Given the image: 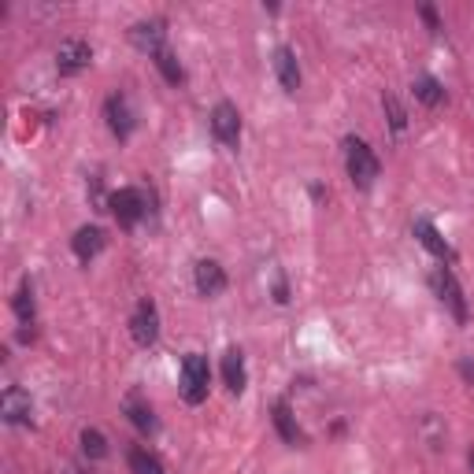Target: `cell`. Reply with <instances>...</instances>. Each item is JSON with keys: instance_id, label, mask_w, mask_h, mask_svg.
<instances>
[{"instance_id": "6da1fadb", "label": "cell", "mask_w": 474, "mask_h": 474, "mask_svg": "<svg viewBox=\"0 0 474 474\" xmlns=\"http://www.w3.org/2000/svg\"><path fill=\"white\" fill-rule=\"evenodd\" d=\"M344 171H349L356 189H371L378 182V174H382V164H378L374 148L356 134L344 138Z\"/></svg>"}, {"instance_id": "7a4b0ae2", "label": "cell", "mask_w": 474, "mask_h": 474, "mask_svg": "<svg viewBox=\"0 0 474 474\" xmlns=\"http://www.w3.org/2000/svg\"><path fill=\"white\" fill-rule=\"evenodd\" d=\"M208 389H211V367H208V356L201 353H189L182 360V371H178V397L197 407L208 400Z\"/></svg>"}, {"instance_id": "3957f363", "label": "cell", "mask_w": 474, "mask_h": 474, "mask_svg": "<svg viewBox=\"0 0 474 474\" xmlns=\"http://www.w3.org/2000/svg\"><path fill=\"white\" fill-rule=\"evenodd\" d=\"M108 208H112L115 223L122 230H134L148 215V197H145V189H138V185H122V189H115V193L108 197Z\"/></svg>"}, {"instance_id": "277c9868", "label": "cell", "mask_w": 474, "mask_h": 474, "mask_svg": "<svg viewBox=\"0 0 474 474\" xmlns=\"http://www.w3.org/2000/svg\"><path fill=\"white\" fill-rule=\"evenodd\" d=\"M430 286H434L437 300L445 304V311L452 315V319H456L460 326H467V319H470V308H467L463 286H460V282H456L452 267H437V271H434V278H430Z\"/></svg>"}, {"instance_id": "5b68a950", "label": "cell", "mask_w": 474, "mask_h": 474, "mask_svg": "<svg viewBox=\"0 0 474 474\" xmlns=\"http://www.w3.org/2000/svg\"><path fill=\"white\" fill-rule=\"evenodd\" d=\"M130 337L134 344H141V349H148V344L160 341V308H156V300H138L134 315H130Z\"/></svg>"}, {"instance_id": "8992f818", "label": "cell", "mask_w": 474, "mask_h": 474, "mask_svg": "<svg viewBox=\"0 0 474 474\" xmlns=\"http://www.w3.org/2000/svg\"><path fill=\"white\" fill-rule=\"evenodd\" d=\"M89 63H93V49H89V41H82V38H67V41L56 49V75H59V78L82 75Z\"/></svg>"}, {"instance_id": "52a82bcc", "label": "cell", "mask_w": 474, "mask_h": 474, "mask_svg": "<svg viewBox=\"0 0 474 474\" xmlns=\"http://www.w3.org/2000/svg\"><path fill=\"white\" fill-rule=\"evenodd\" d=\"M211 134L219 138V145H227V148L241 145V112H237V104L219 101L211 108Z\"/></svg>"}, {"instance_id": "ba28073f", "label": "cell", "mask_w": 474, "mask_h": 474, "mask_svg": "<svg viewBox=\"0 0 474 474\" xmlns=\"http://www.w3.org/2000/svg\"><path fill=\"white\" fill-rule=\"evenodd\" d=\"M412 234H416V241L430 252V256L434 260H441V264H456V248L445 241V237H441V230L430 223V219H416V223H412Z\"/></svg>"}, {"instance_id": "9c48e42d", "label": "cell", "mask_w": 474, "mask_h": 474, "mask_svg": "<svg viewBox=\"0 0 474 474\" xmlns=\"http://www.w3.org/2000/svg\"><path fill=\"white\" fill-rule=\"evenodd\" d=\"M104 119H108V130H112L119 141L130 138V134H134V126H138L134 108H130V101H126L122 93H112V97L104 101Z\"/></svg>"}, {"instance_id": "30bf717a", "label": "cell", "mask_w": 474, "mask_h": 474, "mask_svg": "<svg viewBox=\"0 0 474 474\" xmlns=\"http://www.w3.org/2000/svg\"><path fill=\"white\" fill-rule=\"evenodd\" d=\"M130 41L141 49V52H160L167 45V22L164 19H141L130 26Z\"/></svg>"}, {"instance_id": "8fae6325", "label": "cell", "mask_w": 474, "mask_h": 474, "mask_svg": "<svg viewBox=\"0 0 474 474\" xmlns=\"http://www.w3.org/2000/svg\"><path fill=\"white\" fill-rule=\"evenodd\" d=\"M30 412H34V404H30V393L19 389V386H8L4 397H0V416H4L8 426H26L30 423Z\"/></svg>"}, {"instance_id": "7c38bea8", "label": "cell", "mask_w": 474, "mask_h": 474, "mask_svg": "<svg viewBox=\"0 0 474 474\" xmlns=\"http://www.w3.org/2000/svg\"><path fill=\"white\" fill-rule=\"evenodd\" d=\"M271 419H274V430H278V437L286 441V445H304V430H300V423H297V416H293V407H290V400H274V407H271Z\"/></svg>"}, {"instance_id": "4fadbf2b", "label": "cell", "mask_w": 474, "mask_h": 474, "mask_svg": "<svg viewBox=\"0 0 474 474\" xmlns=\"http://www.w3.org/2000/svg\"><path fill=\"white\" fill-rule=\"evenodd\" d=\"M122 416L134 423V430H141V434H156L160 430V419H156V412H152V404L141 397V393H130L122 400Z\"/></svg>"}, {"instance_id": "5bb4252c", "label": "cell", "mask_w": 474, "mask_h": 474, "mask_svg": "<svg viewBox=\"0 0 474 474\" xmlns=\"http://www.w3.org/2000/svg\"><path fill=\"white\" fill-rule=\"evenodd\" d=\"M104 245H108V237H104L101 227H78L75 237H71V252H75V256H78L82 264L97 260L101 252H104Z\"/></svg>"}, {"instance_id": "9a60e30c", "label": "cell", "mask_w": 474, "mask_h": 474, "mask_svg": "<svg viewBox=\"0 0 474 474\" xmlns=\"http://www.w3.org/2000/svg\"><path fill=\"white\" fill-rule=\"evenodd\" d=\"M274 75L282 82L286 93H297L300 89V63H297V52L290 45H278L274 49Z\"/></svg>"}, {"instance_id": "2e32d148", "label": "cell", "mask_w": 474, "mask_h": 474, "mask_svg": "<svg viewBox=\"0 0 474 474\" xmlns=\"http://www.w3.org/2000/svg\"><path fill=\"white\" fill-rule=\"evenodd\" d=\"M193 282H197V293H204V297H219L227 290V271L219 267L215 260H201L197 267H193Z\"/></svg>"}, {"instance_id": "e0dca14e", "label": "cell", "mask_w": 474, "mask_h": 474, "mask_svg": "<svg viewBox=\"0 0 474 474\" xmlns=\"http://www.w3.org/2000/svg\"><path fill=\"white\" fill-rule=\"evenodd\" d=\"M223 382H227V389H230L234 397L245 393V386H248V371H245V356H241V349H227V356H223Z\"/></svg>"}, {"instance_id": "ac0fdd59", "label": "cell", "mask_w": 474, "mask_h": 474, "mask_svg": "<svg viewBox=\"0 0 474 474\" xmlns=\"http://www.w3.org/2000/svg\"><path fill=\"white\" fill-rule=\"evenodd\" d=\"M412 89H416V101H423L426 108L445 104V85H441L434 75H419V78L412 82Z\"/></svg>"}, {"instance_id": "d6986e66", "label": "cell", "mask_w": 474, "mask_h": 474, "mask_svg": "<svg viewBox=\"0 0 474 474\" xmlns=\"http://www.w3.org/2000/svg\"><path fill=\"white\" fill-rule=\"evenodd\" d=\"M152 63H156V71L164 75V82H171V85H182L185 82V71H182V63H178V56L164 45L160 52H152Z\"/></svg>"}, {"instance_id": "ffe728a7", "label": "cell", "mask_w": 474, "mask_h": 474, "mask_svg": "<svg viewBox=\"0 0 474 474\" xmlns=\"http://www.w3.org/2000/svg\"><path fill=\"white\" fill-rule=\"evenodd\" d=\"M12 308H15V315H19V323L34 330V286H30V278L19 282V293H15Z\"/></svg>"}, {"instance_id": "44dd1931", "label": "cell", "mask_w": 474, "mask_h": 474, "mask_svg": "<svg viewBox=\"0 0 474 474\" xmlns=\"http://www.w3.org/2000/svg\"><path fill=\"white\" fill-rule=\"evenodd\" d=\"M82 452H85L89 460H104V456H108V437H104L101 430L85 426V430H82Z\"/></svg>"}, {"instance_id": "7402d4cb", "label": "cell", "mask_w": 474, "mask_h": 474, "mask_svg": "<svg viewBox=\"0 0 474 474\" xmlns=\"http://www.w3.org/2000/svg\"><path fill=\"white\" fill-rule=\"evenodd\" d=\"M126 460H130L134 474H164V463L156 460L148 449H130V456H126Z\"/></svg>"}, {"instance_id": "603a6c76", "label": "cell", "mask_w": 474, "mask_h": 474, "mask_svg": "<svg viewBox=\"0 0 474 474\" xmlns=\"http://www.w3.org/2000/svg\"><path fill=\"white\" fill-rule=\"evenodd\" d=\"M382 108H386V115H389V126H393V134H400L404 126H407V115H404L400 101L393 97V93H382Z\"/></svg>"}, {"instance_id": "cb8c5ba5", "label": "cell", "mask_w": 474, "mask_h": 474, "mask_svg": "<svg viewBox=\"0 0 474 474\" xmlns=\"http://www.w3.org/2000/svg\"><path fill=\"white\" fill-rule=\"evenodd\" d=\"M419 19L426 22L430 34H441V30H445V26H441V19H437V12H434V4H419Z\"/></svg>"}, {"instance_id": "d4e9b609", "label": "cell", "mask_w": 474, "mask_h": 474, "mask_svg": "<svg viewBox=\"0 0 474 474\" xmlns=\"http://www.w3.org/2000/svg\"><path fill=\"white\" fill-rule=\"evenodd\" d=\"M274 300H278V304H290V286H286V278L274 282Z\"/></svg>"}, {"instance_id": "484cf974", "label": "cell", "mask_w": 474, "mask_h": 474, "mask_svg": "<svg viewBox=\"0 0 474 474\" xmlns=\"http://www.w3.org/2000/svg\"><path fill=\"white\" fill-rule=\"evenodd\" d=\"M460 374H463V382H467V386H474V360H470V356L460 360Z\"/></svg>"}, {"instance_id": "4316f807", "label": "cell", "mask_w": 474, "mask_h": 474, "mask_svg": "<svg viewBox=\"0 0 474 474\" xmlns=\"http://www.w3.org/2000/svg\"><path fill=\"white\" fill-rule=\"evenodd\" d=\"M467 463H470V474H474V449L467 452Z\"/></svg>"}]
</instances>
